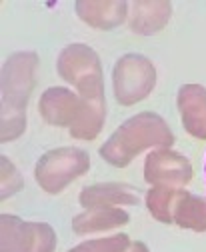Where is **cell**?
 <instances>
[{
	"label": "cell",
	"instance_id": "6da1fadb",
	"mask_svg": "<svg viewBox=\"0 0 206 252\" xmlns=\"http://www.w3.org/2000/svg\"><path fill=\"white\" fill-rule=\"evenodd\" d=\"M174 132L168 122L150 110H142L126 118L108 140L100 146V156L114 168H126L136 156L146 150L172 148Z\"/></svg>",
	"mask_w": 206,
	"mask_h": 252
},
{
	"label": "cell",
	"instance_id": "7a4b0ae2",
	"mask_svg": "<svg viewBox=\"0 0 206 252\" xmlns=\"http://www.w3.org/2000/svg\"><path fill=\"white\" fill-rule=\"evenodd\" d=\"M56 72L82 100H104L102 62L94 48L82 42L64 46L56 58Z\"/></svg>",
	"mask_w": 206,
	"mask_h": 252
},
{
	"label": "cell",
	"instance_id": "3957f363",
	"mask_svg": "<svg viewBox=\"0 0 206 252\" xmlns=\"http://www.w3.org/2000/svg\"><path fill=\"white\" fill-rule=\"evenodd\" d=\"M90 170V154L78 146L46 150L34 164V180L46 194H60Z\"/></svg>",
	"mask_w": 206,
	"mask_h": 252
},
{
	"label": "cell",
	"instance_id": "277c9868",
	"mask_svg": "<svg viewBox=\"0 0 206 252\" xmlns=\"http://www.w3.org/2000/svg\"><path fill=\"white\" fill-rule=\"evenodd\" d=\"M158 82L154 62L138 52H126L112 66V94L120 106H134L150 96Z\"/></svg>",
	"mask_w": 206,
	"mask_h": 252
},
{
	"label": "cell",
	"instance_id": "5b68a950",
	"mask_svg": "<svg viewBox=\"0 0 206 252\" xmlns=\"http://www.w3.org/2000/svg\"><path fill=\"white\" fill-rule=\"evenodd\" d=\"M40 58L32 50L12 52L2 64V114H26L36 88Z\"/></svg>",
	"mask_w": 206,
	"mask_h": 252
},
{
	"label": "cell",
	"instance_id": "8992f818",
	"mask_svg": "<svg viewBox=\"0 0 206 252\" xmlns=\"http://www.w3.org/2000/svg\"><path fill=\"white\" fill-rule=\"evenodd\" d=\"M2 224V246L0 252H54L56 232L46 222L22 220L14 214L0 216Z\"/></svg>",
	"mask_w": 206,
	"mask_h": 252
},
{
	"label": "cell",
	"instance_id": "52a82bcc",
	"mask_svg": "<svg viewBox=\"0 0 206 252\" xmlns=\"http://www.w3.org/2000/svg\"><path fill=\"white\" fill-rule=\"evenodd\" d=\"M194 176L192 162L182 152L172 148H158L146 154L144 158V180L156 188H176L182 190Z\"/></svg>",
	"mask_w": 206,
	"mask_h": 252
},
{
	"label": "cell",
	"instance_id": "ba28073f",
	"mask_svg": "<svg viewBox=\"0 0 206 252\" xmlns=\"http://www.w3.org/2000/svg\"><path fill=\"white\" fill-rule=\"evenodd\" d=\"M82 108V98L76 90L66 86H50L38 98L40 118L54 128H70Z\"/></svg>",
	"mask_w": 206,
	"mask_h": 252
},
{
	"label": "cell",
	"instance_id": "9c48e42d",
	"mask_svg": "<svg viewBox=\"0 0 206 252\" xmlns=\"http://www.w3.org/2000/svg\"><path fill=\"white\" fill-rule=\"evenodd\" d=\"M176 110L184 130L196 140H206V86L182 84L176 92Z\"/></svg>",
	"mask_w": 206,
	"mask_h": 252
},
{
	"label": "cell",
	"instance_id": "30bf717a",
	"mask_svg": "<svg viewBox=\"0 0 206 252\" xmlns=\"http://www.w3.org/2000/svg\"><path fill=\"white\" fill-rule=\"evenodd\" d=\"M76 16L94 30H114L128 22L130 4L124 0H78Z\"/></svg>",
	"mask_w": 206,
	"mask_h": 252
},
{
	"label": "cell",
	"instance_id": "8fae6325",
	"mask_svg": "<svg viewBox=\"0 0 206 252\" xmlns=\"http://www.w3.org/2000/svg\"><path fill=\"white\" fill-rule=\"evenodd\" d=\"M78 204L88 208H122L138 204V192L124 182H96L80 190Z\"/></svg>",
	"mask_w": 206,
	"mask_h": 252
},
{
	"label": "cell",
	"instance_id": "7c38bea8",
	"mask_svg": "<svg viewBox=\"0 0 206 252\" xmlns=\"http://www.w3.org/2000/svg\"><path fill=\"white\" fill-rule=\"evenodd\" d=\"M172 16V2L168 0H140L130 4L128 28L134 34L152 36L166 28Z\"/></svg>",
	"mask_w": 206,
	"mask_h": 252
},
{
	"label": "cell",
	"instance_id": "4fadbf2b",
	"mask_svg": "<svg viewBox=\"0 0 206 252\" xmlns=\"http://www.w3.org/2000/svg\"><path fill=\"white\" fill-rule=\"evenodd\" d=\"M130 222V214L124 208H88L78 212L72 218L74 234H98V232H112L126 226Z\"/></svg>",
	"mask_w": 206,
	"mask_h": 252
},
{
	"label": "cell",
	"instance_id": "5bb4252c",
	"mask_svg": "<svg viewBox=\"0 0 206 252\" xmlns=\"http://www.w3.org/2000/svg\"><path fill=\"white\" fill-rule=\"evenodd\" d=\"M106 120V98L104 100H82V108L68 134L76 140H94L104 128Z\"/></svg>",
	"mask_w": 206,
	"mask_h": 252
},
{
	"label": "cell",
	"instance_id": "9a60e30c",
	"mask_svg": "<svg viewBox=\"0 0 206 252\" xmlns=\"http://www.w3.org/2000/svg\"><path fill=\"white\" fill-rule=\"evenodd\" d=\"M174 224L182 230L206 232V198L180 190V196L174 206Z\"/></svg>",
	"mask_w": 206,
	"mask_h": 252
},
{
	"label": "cell",
	"instance_id": "2e32d148",
	"mask_svg": "<svg viewBox=\"0 0 206 252\" xmlns=\"http://www.w3.org/2000/svg\"><path fill=\"white\" fill-rule=\"evenodd\" d=\"M184 190V188H182ZM180 196L176 188H156L152 186L146 192V208L162 224H174V206Z\"/></svg>",
	"mask_w": 206,
	"mask_h": 252
},
{
	"label": "cell",
	"instance_id": "e0dca14e",
	"mask_svg": "<svg viewBox=\"0 0 206 252\" xmlns=\"http://www.w3.org/2000/svg\"><path fill=\"white\" fill-rule=\"evenodd\" d=\"M130 242L132 240L128 234L118 232V234H110V236H102V238L84 240L68 252H122L128 248Z\"/></svg>",
	"mask_w": 206,
	"mask_h": 252
},
{
	"label": "cell",
	"instance_id": "ac0fdd59",
	"mask_svg": "<svg viewBox=\"0 0 206 252\" xmlns=\"http://www.w3.org/2000/svg\"><path fill=\"white\" fill-rule=\"evenodd\" d=\"M0 168H2V194H0V198L6 200L10 196L18 194L24 188V178L8 156L0 158Z\"/></svg>",
	"mask_w": 206,
	"mask_h": 252
},
{
	"label": "cell",
	"instance_id": "d6986e66",
	"mask_svg": "<svg viewBox=\"0 0 206 252\" xmlns=\"http://www.w3.org/2000/svg\"><path fill=\"white\" fill-rule=\"evenodd\" d=\"M28 126L26 114H2V130H0V140L4 144L18 140Z\"/></svg>",
	"mask_w": 206,
	"mask_h": 252
},
{
	"label": "cell",
	"instance_id": "ffe728a7",
	"mask_svg": "<svg viewBox=\"0 0 206 252\" xmlns=\"http://www.w3.org/2000/svg\"><path fill=\"white\" fill-rule=\"evenodd\" d=\"M122 252H150V250H148V246H146L144 242H140V240H132V242L128 244V248L122 250Z\"/></svg>",
	"mask_w": 206,
	"mask_h": 252
}]
</instances>
